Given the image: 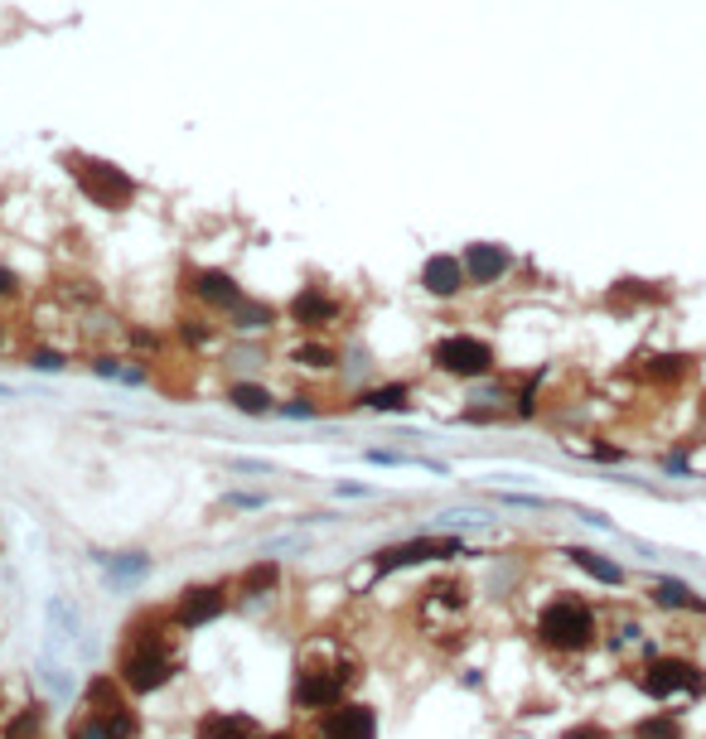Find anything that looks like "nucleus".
I'll return each instance as SVG.
<instances>
[{
	"label": "nucleus",
	"instance_id": "f257e3e1",
	"mask_svg": "<svg viewBox=\"0 0 706 739\" xmlns=\"http://www.w3.org/2000/svg\"><path fill=\"white\" fill-rule=\"evenodd\" d=\"M69 170H73V184H77V194L87 198L93 208H131L136 204V179H131L121 165H111V160H93V155H73L69 160Z\"/></svg>",
	"mask_w": 706,
	"mask_h": 739
},
{
	"label": "nucleus",
	"instance_id": "f03ea898",
	"mask_svg": "<svg viewBox=\"0 0 706 739\" xmlns=\"http://www.w3.org/2000/svg\"><path fill=\"white\" fill-rule=\"evenodd\" d=\"M431 363L441 367V373L475 383V377H489V373H494L499 358H494V343L475 339V334H445V339L431 349Z\"/></svg>",
	"mask_w": 706,
	"mask_h": 739
},
{
	"label": "nucleus",
	"instance_id": "7ed1b4c3",
	"mask_svg": "<svg viewBox=\"0 0 706 739\" xmlns=\"http://www.w3.org/2000/svg\"><path fill=\"white\" fill-rule=\"evenodd\" d=\"M537 633H542V643L562 647V653H576V647L590 643L596 619H590V609L581 599H552L542 609V619H537Z\"/></svg>",
	"mask_w": 706,
	"mask_h": 739
},
{
	"label": "nucleus",
	"instance_id": "20e7f679",
	"mask_svg": "<svg viewBox=\"0 0 706 739\" xmlns=\"http://www.w3.org/2000/svg\"><path fill=\"white\" fill-rule=\"evenodd\" d=\"M170 653H165L160 643H151V638H141L136 647H131L127 657H121V681H127L131 691H155V687H165L170 681Z\"/></svg>",
	"mask_w": 706,
	"mask_h": 739
},
{
	"label": "nucleus",
	"instance_id": "39448f33",
	"mask_svg": "<svg viewBox=\"0 0 706 739\" xmlns=\"http://www.w3.org/2000/svg\"><path fill=\"white\" fill-rule=\"evenodd\" d=\"M638 687H644L654 701H668L672 691L697 696V691L706 687V677H702V667L682 663V657H658V663H648V671H644V681H638Z\"/></svg>",
	"mask_w": 706,
	"mask_h": 739
},
{
	"label": "nucleus",
	"instance_id": "423d86ee",
	"mask_svg": "<svg viewBox=\"0 0 706 739\" xmlns=\"http://www.w3.org/2000/svg\"><path fill=\"white\" fill-rule=\"evenodd\" d=\"M435 556H459V542L455 536H417V542H402L392 552H378V570H402V566H421V561H435Z\"/></svg>",
	"mask_w": 706,
	"mask_h": 739
},
{
	"label": "nucleus",
	"instance_id": "0eeeda50",
	"mask_svg": "<svg viewBox=\"0 0 706 739\" xmlns=\"http://www.w3.org/2000/svg\"><path fill=\"white\" fill-rule=\"evenodd\" d=\"M465 286H469V271H465V262H459L455 252L426 256V266H421V290H426V295L451 300V295H459Z\"/></svg>",
	"mask_w": 706,
	"mask_h": 739
},
{
	"label": "nucleus",
	"instance_id": "6e6552de",
	"mask_svg": "<svg viewBox=\"0 0 706 739\" xmlns=\"http://www.w3.org/2000/svg\"><path fill=\"white\" fill-rule=\"evenodd\" d=\"M459 262H465V271H469V286H494L499 276H508L513 256L494 242H469L465 252H459Z\"/></svg>",
	"mask_w": 706,
	"mask_h": 739
},
{
	"label": "nucleus",
	"instance_id": "1a4fd4ad",
	"mask_svg": "<svg viewBox=\"0 0 706 739\" xmlns=\"http://www.w3.org/2000/svg\"><path fill=\"white\" fill-rule=\"evenodd\" d=\"M344 681H349V671H306V677L296 681V705H306V711L334 705L344 696Z\"/></svg>",
	"mask_w": 706,
	"mask_h": 739
},
{
	"label": "nucleus",
	"instance_id": "9d476101",
	"mask_svg": "<svg viewBox=\"0 0 706 739\" xmlns=\"http://www.w3.org/2000/svg\"><path fill=\"white\" fill-rule=\"evenodd\" d=\"M378 720L368 705H344V711H330V720L320 725V739H373Z\"/></svg>",
	"mask_w": 706,
	"mask_h": 739
},
{
	"label": "nucleus",
	"instance_id": "9b49d317",
	"mask_svg": "<svg viewBox=\"0 0 706 739\" xmlns=\"http://www.w3.org/2000/svg\"><path fill=\"white\" fill-rule=\"evenodd\" d=\"M223 590H208V585H199V590H184V599H179V609H175V623L179 629H199V623H213L223 614Z\"/></svg>",
	"mask_w": 706,
	"mask_h": 739
},
{
	"label": "nucleus",
	"instance_id": "f8f14e48",
	"mask_svg": "<svg viewBox=\"0 0 706 739\" xmlns=\"http://www.w3.org/2000/svg\"><path fill=\"white\" fill-rule=\"evenodd\" d=\"M194 295L204 300V305H213V310H228V315L248 300L228 271H194Z\"/></svg>",
	"mask_w": 706,
	"mask_h": 739
},
{
	"label": "nucleus",
	"instance_id": "ddd939ff",
	"mask_svg": "<svg viewBox=\"0 0 706 739\" xmlns=\"http://www.w3.org/2000/svg\"><path fill=\"white\" fill-rule=\"evenodd\" d=\"M334 315H339V305H334L330 295H320L315 286H310V290H300V295L290 300V319H296L300 329H306V324H310V329H320V324H330Z\"/></svg>",
	"mask_w": 706,
	"mask_h": 739
},
{
	"label": "nucleus",
	"instance_id": "4468645a",
	"mask_svg": "<svg viewBox=\"0 0 706 739\" xmlns=\"http://www.w3.org/2000/svg\"><path fill=\"white\" fill-rule=\"evenodd\" d=\"M199 739H256V720H248V715H208L199 725Z\"/></svg>",
	"mask_w": 706,
	"mask_h": 739
},
{
	"label": "nucleus",
	"instance_id": "2eb2a0df",
	"mask_svg": "<svg viewBox=\"0 0 706 739\" xmlns=\"http://www.w3.org/2000/svg\"><path fill=\"white\" fill-rule=\"evenodd\" d=\"M228 401L242 411V416H266V411H276L272 391L256 387V383H232V387H228Z\"/></svg>",
	"mask_w": 706,
	"mask_h": 739
},
{
	"label": "nucleus",
	"instance_id": "dca6fc26",
	"mask_svg": "<svg viewBox=\"0 0 706 739\" xmlns=\"http://www.w3.org/2000/svg\"><path fill=\"white\" fill-rule=\"evenodd\" d=\"M571 561L586 570V576H596L600 585H620V580H624V570L614 566V561H605V556H596V552H571Z\"/></svg>",
	"mask_w": 706,
	"mask_h": 739
},
{
	"label": "nucleus",
	"instance_id": "f3484780",
	"mask_svg": "<svg viewBox=\"0 0 706 739\" xmlns=\"http://www.w3.org/2000/svg\"><path fill=\"white\" fill-rule=\"evenodd\" d=\"M272 319H276V310L272 305H256V300H242L238 310H232V329H272Z\"/></svg>",
	"mask_w": 706,
	"mask_h": 739
},
{
	"label": "nucleus",
	"instance_id": "a211bd4d",
	"mask_svg": "<svg viewBox=\"0 0 706 739\" xmlns=\"http://www.w3.org/2000/svg\"><path fill=\"white\" fill-rule=\"evenodd\" d=\"M49 633L59 638V643L77 638V609H69V599H49Z\"/></svg>",
	"mask_w": 706,
	"mask_h": 739
},
{
	"label": "nucleus",
	"instance_id": "6ab92c4d",
	"mask_svg": "<svg viewBox=\"0 0 706 739\" xmlns=\"http://www.w3.org/2000/svg\"><path fill=\"white\" fill-rule=\"evenodd\" d=\"M638 739H682V725L672 715H654V720H638L634 725Z\"/></svg>",
	"mask_w": 706,
	"mask_h": 739
},
{
	"label": "nucleus",
	"instance_id": "aec40b11",
	"mask_svg": "<svg viewBox=\"0 0 706 739\" xmlns=\"http://www.w3.org/2000/svg\"><path fill=\"white\" fill-rule=\"evenodd\" d=\"M363 407H373V411H407V387H378V391H368Z\"/></svg>",
	"mask_w": 706,
	"mask_h": 739
},
{
	"label": "nucleus",
	"instance_id": "412c9836",
	"mask_svg": "<svg viewBox=\"0 0 706 739\" xmlns=\"http://www.w3.org/2000/svg\"><path fill=\"white\" fill-rule=\"evenodd\" d=\"M87 701H93V705H97V711H103V715H111V711H121V696H117V687H111V681H107V677H97V681H93V687H87Z\"/></svg>",
	"mask_w": 706,
	"mask_h": 739
},
{
	"label": "nucleus",
	"instance_id": "4be33fe9",
	"mask_svg": "<svg viewBox=\"0 0 706 739\" xmlns=\"http://www.w3.org/2000/svg\"><path fill=\"white\" fill-rule=\"evenodd\" d=\"M266 585H276V566H272V561H256L248 576H242V590H248V595H256V590H266Z\"/></svg>",
	"mask_w": 706,
	"mask_h": 739
},
{
	"label": "nucleus",
	"instance_id": "5701e85b",
	"mask_svg": "<svg viewBox=\"0 0 706 739\" xmlns=\"http://www.w3.org/2000/svg\"><path fill=\"white\" fill-rule=\"evenodd\" d=\"M103 720H107L111 739H131V735H136V715H131L127 705H121V711H111V715H103Z\"/></svg>",
	"mask_w": 706,
	"mask_h": 739
},
{
	"label": "nucleus",
	"instance_id": "b1692460",
	"mask_svg": "<svg viewBox=\"0 0 706 739\" xmlns=\"http://www.w3.org/2000/svg\"><path fill=\"white\" fill-rule=\"evenodd\" d=\"M5 739H39V711H25L5 725Z\"/></svg>",
	"mask_w": 706,
	"mask_h": 739
},
{
	"label": "nucleus",
	"instance_id": "393cba45",
	"mask_svg": "<svg viewBox=\"0 0 706 739\" xmlns=\"http://www.w3.org/2000/svg\"><path fill=\"white\" fill-rule=\"evenodd\" d=\"M654 599H658V604H672V609H692V595H687L682 585H672V580L654 585Z\"/></svg>",
	"mask_w": 706,
	"mask_h": 739
},
{
	"label": "nucleus",
	"instance_id": "a878e982",
	"mask_svg": "<svg viewBox=\"0 0 706 739\" xmlns=\"http://www.w3.org/2000/svg\"><path fill=\"white\" fill-rule=\"evenodd\" d=\"M107 566L117 576H141V570H151V556H107Z\"/></svg>",
	"mask_w": 706,
	"mask_h": 739
},
{
	"label": "nucleus",
	"instance_id": "bb28decb",
	"mask_svg": "<svg viewBox=\"0 0 706 739\" xmlns=\"http://www.w3.org/2000/svg\"><path fill=\"white\" fill-rule=\"evenodd\" d=\"M296 363H306V367H330L334 353L320 349V343H306V349H296Z\"/></svg>",
	"mask_w": 706,
	"mask_h": 739
},
{
	"label": "nucleus",
	"instance_id": "cd10ccee",
	"mask_svg": "<svg viewBox=\"0 0 706 739\" xmlns=\"http://www.w3.org/2000/svg\"><path fill=\"white\" fill-rule=\"evenodd\" d=\"M29 367H39V373H59L63 358H59V353H49V349H35V353H29Z\"/></svg>",
	"mask_w": 706,
	"mask_h": 739
},
{
	"label": "nucleus",
	"instance_id": "c85d7f7f",
	"mask_svg": "<svg viewBox=\"0 0 706 739\" xmlns=\"http://www.w3.org/2000/svg\"><path fill=\"white\" fill-rule=\"evenodd\" d=\"M39 677H44V681H49V691H53V696H69V691H73V687H69V681H63V671H59V667H53V663H44V671H39Z\"/></svg>",
	"mask_w": 706,
	"mask_h": 739
},
{
	"label": "nucleus",
	"instance_id": "c756f323",
	"mask_svg": "<svg viewBox=\"0 0 706 739\" xmlns=\"http://www.w3.org/2000/svg\"><path fill=\"white\" fill-rule=\"evenodd\" d=\"M73 739H111V735H107V720H103V715H97V720H83V725L73 730Z\"/></svg>",
	"mask_w": 706,
	"mask_h": 739
},
{
	"label": "nucleus",
	"instance_id": "7c9ffc66",
	"mask_svg": "<svg viewBox=\"0 0 706 739\" xmlns=\"http://www.w3.org/2000/svg\"><path fill=\"white\" fill-rule=\"evenodd\" d=\"M282 416H290V421H310V416H315V407H310L306 397H296V401H286V407H282Z\"/></svg>",
	"mask_w": 706,
	"mask_h": 739
},
{
	"label": "nucleus",
	"instance_id": "2f4dec72",
	"mask_svg": "<svg viewBox=\"0 0 706 739\" xmlns=\"http://www.w3.org/2000/svg\"><path fill=\"white\" fill-rule=\"evenodd\" d=\"M10 295H20V281L10 266H0V300H10Z\"/></svg>",
	"mask_w": 706,
	"mask_h": 739
},
{
	"label": "nucleus",
	"instance_id": "473e14b6",
	"mask_svg": "<svg viewBox=\"0 0 706 739\" xmlns=\"http://www.w3.org/2000/svg\"><path fill=\"white\" fill-rule=\"evenodd\" d=\"M562 739H610V735H605L600 725H576V730H566Z\"/></svg>",
	"mask_w": 706,
	"mask_h": 739
},
{
	"label": "nucleus",
	"instance_id": "72a5a7b5",
	"mask_svg": "<svg viewBox=\"0 0 706 739\" xmlns=\"http://www.w3.org/2000/svg\"><path fill=\"white\" fill-rule=\"evenodd\" d=\"M179 334H184L189 343H204V339H208V329H204V324H199V319H189V324H184V329H179Z\"/></svg>",
	"mask_w": 706,
	"mask_h": 739
},
{
	"label": "nucleus",
	"instance_id": "f704fd0d",
	"mask_svg": "<svg viewBox=\"0 0 706 739\" xmlns=\"http://www.w3.org/2000/svg\"><path fill=\"white\" fill-rule=\"evenodd\" d=\"M266 739H290V735H266Z\"/></svg>",
	"mask_w": 706,
	"mask_h": 739
}]
</instances>
